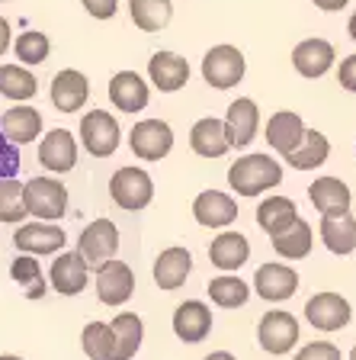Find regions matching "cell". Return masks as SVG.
I'll list each match as a JSON object with an SVG mask.
<instances>
[{
	"instance_id": "29",
	"label": "cell",
	"mask_w": 356,
	"mask_h": 360,
	"mask_svg": "<svg viewBox=\"0 0 356 360\" xmlns=\"http://www.w3.org/2000/svg\"><path fill=\"white\" fill-rule=\"evenodd\" d=\"M0 132L13 145H29L32 139L42 135V112L32 106H13L0 116Z\"/></svg>"
},
{
	"instance_id": "25",
	"label": "cell",
	"mask_w": 356,
	"mask_h": 360,
	"mask_svg": "<svg viewBox=\"0 0 356 360\" xmlns=\"http://www.w3.org/2000/svg\"><path fill=\"white\" fill-rule=\"evenodd\" d=\"M112 328V351L110 360H132L141 347V338H145V325L135 312H119L110 322Z\"/></svg>"
},
{
	"instance_id": "24",
	"label": "cell",
	"mask_w": 356,
	"mask_h": 360,
	"mask_svg": "<svg viewBox=\"0 0 356 360\" xmlns=\"http://www.w3.org/2000/svg\"><path fill=\"white\" fill-rule=\"evenodd\" d=\"M110 100H112V106L122 112H141L151 100V90H148V84L141 81V75H135V71H119L110 81Z\"/></svg>"
},
{
	"instance_id": "46",
	"label": "cell",
	"mask_w": 356,
	"mask_h": 360,
	"mask_svg": "<svg viewBox=\"0 0 356 360\" xmlns=\"http://www.w3.org/2000/svg\"><path fill=\"white\" fill-rule=\"evenodd\" d=\"M206 360H237L235 354H228V351H216V354H209Z\"/></svg>"
},
{
	"instance_id": "4",
	"label": "cell",
	"mask_w": 356,
	"mask_h": 360,
	"mask_svg": "<svg viewBox=\"0 0 356 360\" xmlns=\"http://www.w3.org/2000/svg\"><path fill=\"white\" fill-rule=\"evenodd\" d=\"M81 142L84 151L93 158H110L116 155L119 142H122V129H119L116 116H110L106 110H90L81 120Z\"/></svg>"
},
{
	"instance_id": "40",
	"label": "cell",
	"mask_w": 356,
	"mask_h": 360,
	"mask_svg": "<svg viewBox=\"0 0 356 360\" xmlns=\"http://www.w3.org/2000/svg\"><path fill=\"white\" fill-rule=\"evenodd\" d=\"M296 360H343V354L331 341H312L296 354Z\"/></svg>"
},
{
	"instance_id": "41",
	"label": "cell",
	"mask_w": 356,
	"mask_h": 360,
	"mask_svg": "<svg viewBox=\"0 0 356 360\" xmlns=\"http://www.w3.org/2000/svg\"><path fill=\"white\" fill-rule=\"evenodd\" d=\"M20 171V155H16L13 142L0 132V177H16Z\"/></svg>"
},
{
	"instance_id": "33",
	"label": "cell",
	"mask_w": 356,
	"mask_h": 360,
	"mask_svg": "<svg viewBox=\"0 0 356 360\" xmlns=\"http://www.w3.org/2000/svg\"><path fill=\"white\" fill-rule=\"evenodd\" d=\"M36 90H39V81L26 65H0V94L7 100L22 103V100L36 97Z\"/></svg>"
},
{
	"instance_id": "9",
	"label": "cell",
	"mask_w": 356,
	"mask_h": 360,
	"mask_svg": "<svg viewBox=\"0 0 356 360\" xmlns=\"http://www.w3.org/2000/svg\"><path fill=\"white\" fill-rule=\"evenodd\" d=\"M119 251V229L110 219H93L77 238V255L87 261V267H100L103 261L116 257Z\"/></svg>"
},
{
	"instance_id": "7",
	"label": "cell",
	"mask_w": 356,
	"mask_h": 360,
	"mask_svg": "<svg viewBox=\"0 0 356 360\" xmlns=\"http://www.w3.org/2000/svg\"><path fill=\"white\" fill-rule=\"evenodd\" d=\"M128 148L141 161H161L173 148V129L164 120H141L128 132Z\"/></svg>"
},
{
	"instance_id": "38",
	"label": "cell",
	"mask_w": 356,
	"mask_h": 360,
	"mask_svg": "<svg viewBox=\"0 0 356 360\" xmlns=\"http://www.w3.org/2000/svg\"><path fill=\"white\" fill-rule=\"evenodd\" d=\"M81 347L90 360H110L112 351V328L106 322H90L81 331Z\"/></svg>"
},
{
	"instance_id": "48",
	"label": "cell",
	"mask_w": 356,
	"mask_h": 360,
	"mask_svg": "<svg viewBox=\"0 0 356 360\" xmlns=\"http://www.w3.org/2000/svg\"><path fill=\"white\" fill-rule=\"evenodd\" d=\"M0 360H22V357H16V354H0Z\"/></svg>"
},
{
	"instance_id": "44",
	"label": "cell",
	"mask_w": 356,
	"mask_h": 360,
	"mask_svg": "<svg viewBox=\"0 0 356 360\" xmlns=\"http://www.w3.org/2000/svg\"><path fill=\"white\" fill-rule=\"evenodd\" d=\"M10 49V22L0 16V55H7Z\"/></svg>"
},
{
	"instance_id": "19",
	"label": "cell",
	"mask_w": 356,
	"mask_h": 360,
	"mask_svg": "<svg viewBox=\"0 0 356 360\" xmlns=\"http://www.w3.org/2000/svg\"><path fill=\"white\" fill-rule=\"evenodd\" d=\"M87 277H90V267L77 251L58 255L52 264V270H48V280H52V286L61 292V296H77V292H84Z\"/></svg>"
},
{
	"instance_id": "36",
	"label": "cell",
	"mask_w": 356,
	"mask_h": 360,
	"mask_svg": "<svg viewBox=\"0 0 356 360\" xmlns=\"http://www.w3.org/2000/svg\"><path fill=\"white\" fill-rule=\"evenodd\" d=\"M10 277L22 286L26 300H42L45 296V277L42 267L36 264V255H20L13 264H10Z\"/></svg>"
},
{
	"instance_id": "49",
	"label": "cell",
	"mask_w": 356,
	"mask_h": 360,
	"mask_svg": "<svg viewBox=\"0 0 356 360\" xmlns=\"http://www.w3.org/2000/svg\"><path fill=\"white\" fill-rule=\"evenodd\" d=\"M350 360H356V345H353V351H350Z\"/></svg>"
},
{
	"instance_id": "18",
	"label": "cell",
	"mask_w": 356,
	"mask_h": 360,
	"mask_svg": "<svg viewBox=\"0 0 356 360\" xmlns=\"http://www.w3.org/2000/svg\"><path fill=\"white\" fill-rule=\"evenodd\" d=\"M90 97V81L87 75L74 71V68H65L52 77V103L58 112H77Z\"/></svg>"
},
{
	"instance_id": "31",
	"label": "cell",
	"mask_w": 356,
	"mask_h": 360,
	"mask_svg": "<svg viewBox=\"0 0 356 360\" xmlns=\"http://www.w3.org/2000/svg\"><path fill=\"white\" fill-rule=\"evenodd\" d=\"M327 158H331V142H327V135L318 132V129H305L302 142L286 155V161H289V167H296V171H315V167L324 165Z\"/></svg>"
},
{
	"instance_id": "10",
	"label": "cell",
	"mask_w": 356,
	"mask_h": 360,
	"mask_svg": "<svg viewBox=\"0 0 356 360\" xmlns=\"http://www.w3.org/2000/svg\"><path fill=\"white\" fill-rule=\"evenodd\" d=\"M135 292V274L126 261H103L97 267V296L106 306H122V302L132 300Z\"/></svg>"
},
{
	"instance_id": "21",
	"label": "cell",
	"mask_w": 356,
	"mask_h": 360,
	"mask_svg": "<svg viewBox=\"0 0 356 360\" xmlns=\"http://www.w3.org/2000/svg\"><path fill=\"white\" fill-rule=\"evenodd\" d=\"M148 77L161 94H173L190 81V65L177 52H154L148 61Z\"/></svg>"
},
{
	"instance_id": "1",
	"label": "cell",
	"mask_w": 356,
	"mask_h": 360,
	"mask_svg": "<svg viewBox=\"0 0 356 360\" xmlns=\"http://www.w3.org/2000/svg\"><path fill=\"white\" fill-rule=\"evenodd\" d=\"M279 184H282V165L276 158L263 155V151L237 158L228 167V187L241 196H260L263 190H273Z\"/></svg>"
},
{
	"instance_id": "23",
	"label": "cell",
	"mask_w": 356,
	"mask_h": 360,
	"mask_svg": "<svg viewBox=\"0 0 356 360\" xmlns=\"http://www.w3.org/2000/svg\"><path fill=\"white\" fill-rule=\"evenodd\" d=\"M190 270H193V255L186 251V248L173 245L167 248V251H161L154 261V283L161 286V290H180V286L186 283V277H190Z\"/></svg>"
},
{
	"instance_id": "34",
	"label": "cell",
	"mask_w": 356,
	"mask_h": 360,
	"mask_svg": "<svg viewBox=\"0 0 356 360\" xmlns=\"http://www.w3.org/2000/svg\"><path fill=\"white\" fill-rule=\"evenodd\" d=\"M296 216H298V210H296V202H292L289 196H267V200L257 206V225L267 235L282 232Z\"/></svg>"
},
{
	"instance_id": "17",
	"label": "cell",
	"mask_w": 356,
	"mask_h": 360,
	"mask_svg": "<svg viewBox=\"0 0 356 360\" xmlns=\"http://www.w3.org/2000/svg\"><path fill=\"white\" fill-rule=\"evenodd\" d=\"M193 216L206 229H228L237 219V202L222 190H202L193 200Z\"/></svg>"
},
{
	"instance_id": "5",
	"label": "cell",
	"mask_w": 356,
	"mask_h": 360,
	"mask_svg": "<svg viewBox=\"0 0 356 360\" xmlns=\"http://www.w3.org/2000/svg\"><path fill=\"white\" fill-rule=\"evenodd\" d=\"M244 55L235 45H216L209 49L206 58H202V77H206L209 87L216 90H228L235 84H241L244 77Z\"/></svg>"
},
{
	"instance_id": "37",
	"label": "cell",
	"mask_w": 356,
	"mask_h": 360,
	"mask_svg": "<svg viewBox=\"0 0 356 360\" xmlns=\"http://www.w3.org/2000/svg\"><path fill=\"white\" fill-rule=\"evenodd\" d=\"M26 206H22V184L16 177H0V222H22Z\"/></svg>"
},
{
	"instance_id": "12",
	"label": "cell",
	"mask_w": 356,
	"mask_h": 360,
	"mask_svg": "<svg viewBox=\"0 0 356 360\" xmlns=\"http://www.w3.org/2000/svg\"><path fill=\"white\" fill-rule=\"evenodd\" d=\"M39 161L45 171L52 174H67L77 165V139L67 129H52L39 142Z\"/></svg>"
},
{
	"instance_id": "3",
	"label": "cell",
	"mask_w": 356,
	"mask_h": 360,
	"mask_svg": "<svg viewBox=\"0 0 356 360\" xmlns=\"http://www.w3.org/2000/svg\"><path fill=\"white\" fill-rule=\"evenodd\" d=\"M112 202L126 212H138L154 200V180L145 167H119L110 180Z\"/></svg>"
},
{
	"instance_id": "47",
	"label": "cell",
	"mask_w": 356,
	"mask_h": 360,
	"mask_svg": "<svg viewBox=\"0 0 356 360\" xmlns=\"http://www.w3.org/2000/svg\"><path fill=\"white\" fill-rule=\"evenodd\" d=\"M347 32H350V39H353V42H356V13L350 16V22H347Z\"/></svg>"
},
{
	"instance_id": "15",
	"label": "cell",
	"mask_w": 356,
	"mask_h": 360,
	"mask_svg": "<svg viewBox=\"0 0 356 360\" xmlns=\"http://www.w3.org/2000/svg\"><path fill=\"white\" fill-rule=\"evenodd\" d=\"M334 45L327 39H305L292 49V68H296L302 77L315 81V77H324L331 68H334Z\"/></svg>"
},
{
	"instance_id": "20",
	"label": "cell",
	"mask_w": 356,
	"mask_h": 360,
	"mask_svg": "<svg viewBox=\"0 0 356 360\" xmlns=\"http://www.w3.org/2000/svg\"><path fill=\"white\" fill-rule=\"evenodd\" d=\"M321 241H324V248L331 251V255H353L356 251V219L347 212H327V216H321Z\"/></svg>"
},
{
	"instance_id": "35",
	"label": "cell",
	"mask_w": 356,
	"mask_h": 360,
	"mask_svg": "<svg viewBox=\"0 0 356 360\" xmlns=\"http://www.w3.org/2000/svg\"><path fill=\"white\" fill-rule=\"evenodd\" d=\"M209 300L216 302L218 309H241L247 300H251V286H247L241 277L225 274V277L209 280Z\"/></svg>"
},
{
	"instance_id": "16",
	"label": "cell",
	"mask_w": 356,
	"mask_h": 360,
	"mask_svg": "<svg viewBox=\"0 0 356 360\" xmlns=\"http://www.w3.org/2000/svg\"><path fill=\"white\" fill-rule=\"evenodd\" d=\"M212 331V309L199 300H186L173 312V335L186 345H199Z\"/></svg>"
},
{
	"instance_id": "28",
	"label": "cell",
	"mask_w": 356,
	"mask_h": 360,
	"mask_svg": "<svg viewBox=\"0 0 356 360\" xmlns=\"http://www.w3.org/2000/svg\"><path fill=\"white\" fill-rule=\"evenodd\" d=\"M190 148H193L199 158H222V155H228L231 142H228V132H225V122L216 120V116L199 120L193 129H190Z\"/></svg>"
},
{
	"instance_id": "13",
	"label": "cell",
	"mask_w": 356,
	"mask_h": 360,
	"mask_svg": "<svg viewBox=\"0 0 356 360\" xmlns=\"http://www.w3.org/2000/svg\"><path fill=\"white\" fill-rule=\"evenodd\" d=\"M253 290H257L260 300L282 302V300H289V296H296L298 274L289 264H263V267L253 274Z\"/></svg>"
},
{
	"instance_id": "32",
	"label": "cell",
	"mask_w": 356,
	"mask_h": 360,
	"mask_svg": "<svg viewBox=\"0 0 356 360\" xmlns=\"http://www.w3.org/2000/svg\"><path fill=\"white\" fill-rule=\"evenodd\" d=\"M128 13L141 32H161L173 16V4L171 0H128Z\"/></svg>"
},
{
	"instance_id": "6",
	"label": "cell",
	"mask_w": 356,
	"mask_h": 360,
	"mask_svg": "<svg viewBox=\"0 0 356 360\" xmlns=\"http://www.w3.org/2000/svg\"><path fill=\"white\" fill-rule=\"evenodd\" d=\"M257 345L263 347L267 354L273 357H282V354H289L292 347L298 345V322L296 315L282 312V309H273L260 319L257 325Z\"/></svg>"
},
{
	"instance_id": "14",
	"label": "cell",
	"mask_w": 356,
	"mask_h": 360,
	"mask_svg": "<svg viewBox=\"0 0 356 360\" xmlns=\"http://www.w3.org/2000/svg\"><path fill=\"white\" fill-rule=\"evenodd\" d=\"M225 132H228L231 148H247V145L257 139L260 129V110L251 97H237L228 106V116H225Z\"/></svg>"
},
{
	"instance_id": "11",
	"label": "cell",
	"mask_w": 356,
	"mask_h": 360,
	"mask_svg": "<svg viewBox=\"0 0 356 360\" xmlns=\"http://www.w3.org/2000/svg\"><path fill=\"white\" fill-rule=\"evenodd\" d=\"M65 241L67 235L55 222H45V219L20 225L13 235V245L20 248L22 255H55V251L65 248Z\"/></svg>"
},
{
	"instance_id": "45",
	"label": "cell",
	"mask_w": 356,
	"mask_h": 360,
	"mask_svg": "<svg viewBox=\"0 0 356 360\" xmlns=\"http://www.w3.org/2000/svg\"><path fill=\"white\" fill-rule=\"evenodd\" d=\"M315 7H321V10H327V13H331V10H343L350 4V0H312Z\"/></svg>"
},
{
	"instance_id": "8",
	"label": "cell",
	"mask_w": 356,
	"mask_h": 360,
	"mask_svg": "<svg viewBox=\"0 0 356 360\" xmlns=\"http://www.w3.org/2000/svg\"><path fill=\"white\" fill-rule=\"evenodd\" d=\"M305 319L318 331H341L353 319V306L343 300L341 292L324 290V292H315L312 300L305 302Z\"/></svg>"
},
{
	"instance_id": "42",
	"label": "cell",
	"mask_w": 356,
	"mask_h": 360,
	"mask_svg": "<svg viewBox=\"0 0 356 360\" xmlns=\"http://www.w3.org/2000/svg\"><path fill=\"white\" fill-rule=\"evenodd\" d=\"M81 4L93 20H112L119 10V0H81Z\"/></svg>"
},
{
	"instance_id": "27",
	"label": "cell",
	"mask_w": 356,
	"mask_h": 360,
	"mask_svg": "<svg viewBox=\"0 0 356 360\" xmlns=\"http://www.w3.org/2000/svg\"><path fill=\"white\" fill-rule=\"evenodd\" d=\"M247 257H251V241L241 232H222L209 245V261H212V267L228 270V274L244 267Z\"/></svg>"
},
{
	"instance_id": "39",
	"label": "cell",
	"mask_w": 356,
	"mask_h": 360,
	"mask_svg": "<svg viewBox=\"0 0 356 360\" xmlns=\"http://www.w3.org/2000/svg\"><path fill=\"white\" fill-rule=\"evenodd\" d=\"M13 52H16V58H20L22 65H42V61L48 58V52H52V42H48L45 32L29 30V32H22V36L13 42Z\"/></svg>"
},
{
	"instance_id": "43",
	"label": "cell",
	"mask_w": 356,
	"mask_h": 360,
	"mask_svg": "<svg viewBox=\"0 0 356 360\" xmlns=\"http://www.w3.org/2000/svg\"><path fill=\"white\" fill-rule=\"evenodd\" d=\"M337 81H341V87H343V90L356 94V55H350V58H343V61H341Z\"/></svg>"
},
{
	"instance_id": "2",
	"label": "cell",
	"mask_w": 356,
	"mask_h": 360,
	"mask_svg": "<svg viewBox=\"0 0 356 360\" xmlns=\"http://www.w3.org/2000/svg\"><path fill=\"white\" fill-rule=\"evenodd\" d=\"M22 206H26V216L58 222L67 212V190L55 177H32L29 184H22Z\"/></svg>"
},
{
	"instance_id": "22",
	"label": "cell",
	"mask_w": 356,
	"mask_h": 360,
	"mask_svg": "<svg viewBox=\"0 0 356 360\" xmlns=\"http://www.w3.org/2000/svg\"><path fill=\"white\" fill-rule=\"evenodd\" d=\"M263 135H267V145H270V148L279 151V155L286 158L298 142H302L305 122H302V116H298V112L279 110V112H273V116L267 120V129H263Z\"/></svg>"
},
{
	"instance_id": "26",
	"label": "cell",
	"mask_w": 356,
	"mask_h": 360,
	"mask_svg": "<svg viewBox=\"0 0 356 360\" xmlns=\"http://www.w3.org/2000/svg\"><path fill=\"white\" fill-rule=\"evenodd\" d=\"M273 238V251L286 261H302V257L312 255V245H315V235H312V225L305 222L302 216L292 219L282 232L270 235Z\"/></svg>"
},
{
	"instance_id": "30",
	"label": "cell",
	"mask_w": 356,
	"mask_h": 360,
	"mask_svg": "<svg viewBox=\"0 0 356 360\" xmlns=\"http://www.w3.org/2000/svg\"><path fill=\"white\" fill-rule=\"evenodd\" d=\"M308 200L321 216H327V212H347L350 202H353V193L341 177H318L308 187Z\"/></svg>"
}]
</instances>
